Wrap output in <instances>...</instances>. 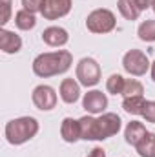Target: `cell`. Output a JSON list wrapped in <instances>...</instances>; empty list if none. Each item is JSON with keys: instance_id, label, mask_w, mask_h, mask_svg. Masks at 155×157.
<instances>
[{"instance_id": "7", "label": "cell", "mask_w": 155, "mask_h": 157, "mask_svg": "<svg viewBox=\"0 0 155 157\" xmlns=\"http://www.w3.org/2000/svg\"><path fill=\"white\" fill-rule=\"evenodd\" d=\"M122 121L117 113H102L97 119V141H104L112 135L119 133Z\"/></svg>"}, {"instance_id": "25", "label": "cell", "mask_w": 155, "mask_h": 157, "mask_svg": "<svg viewBox=\"0 0 155 157\" xmlns=\"http://www.w3.org/2000/svg\"><path fill=\"white\" fill-rule=\"evenodd\" d=\"M2 7H4V13H2V24H7L9 22V15H11V0H0Z\"/></svg>"}, {"instance_id": "20", "label": "cell", "mask_w": 155, "mask_h": 157, "mask_svg": "<svg viewBox=\"0 0 155 157\" xmlns=\"http://www.w3.org/2000/svg\"><path fill=\"white\" fill-rule=\"evenodd\" d=\"M137 35L142 42H155V20H144L139 24Z\"/></svg>"}, {"instance_id": "3", "label": "cell", "mask_w": 155, "mask_h": 157, "mask_svg": "<svg viewBox=\"0 0 155 157\" xmlns=\"http://www.w3.org/2000/svg\"><path fill=\"white\" fill-rule=\"evenodd\" d=\"M115 26H117L115 15L110 9H95L86 18V28L91 33H97V35L110 33V31L115 29Z\"/></svg>"}, {"instance_id": "22", "label": "cell", "mask_w": 155, "mask_h": 157, "mask_svg": "<svg viewBox=\"0 0 155 157\" xmlns=\"http://www.w3.org/2000/svg\"><path fill=\"white\" fill-rule=\"evenodd\" d=\"M144 93V86L137 80V78H126V84H124V91H122V97H139Z\"/></svg>"}, {"instance_id": "2", "label": "cell", "mask_w": 155, "mask_h": 157, "mask_svg": "<svg viewBox=\"0 0 155 157\" xmlns=\"http://www.w3.org/2000/svg\"><path fill=\"white\" fill-rule=\"evenodd\" d=\"M6 139L9 144H24L39 133V121L35 117H18L6 124Z\"/></svg>"}, {"instance_id": "28", "label": "cell", "mask_w": 155, "mask_h": 157, "mask_svg": "<svg viewBox=\"0 0 155 157\" xmlns=\"http://www.w3.org/2000/svg\"><path fill=\"white\" fill-rule=\"evenodd\" d=\"M152 78H153V82H155V62H152Z\"/></svg>"}, {"instance_id": "4", "label": "cell", "mask_w": 155, "mask_h": 157, "mask_svg": "<svg viewBox=\"0 0 155 157\" xmlns=\"http://www.w3.org/2000/svg\"><path fill=\"white\" fill-rule=\"evenodd\" d=\"M152 62L148 60L146 53H142L141 49H130L124 53L122 57V68L126 73L133 75V77H142L148 70H150Z\"/></svg>"}, {"instance_id": "13", "label": "cell", "mask_w": 155, "mask_h": 157, "mask_svg": "<svg viewBox=\"0 0 155 157\" xmlns=\"http://www.w3.org/2000/svg\"><path fill=\"white\" fill-rule=\"evenodd\" d=\"M60 137L66 143H77L80 139V122L71 117H66L60 124Z\"/></svg>"}, {"instance_id": "17", "label": "cell", "mask_w": 155, "mask_h": 157, "mask_svg": "<svg viewBox=\"0 0 155 157\" xmlns=\"http://www.w3.org/2000/svg\"><path fill=\"white\" fill-rule=\"evenodd\" d=\"M135 150H137V154L141 157H155V133L153 132H148L141 139V143L135 146Z\"/></svg>"}, {"instance_id": "18", "label": "cell", "mask_w": 155, "mask_h": 157, "mask_svg": "<svg viewBox=\"0 0 155 157\" xmlns=\"http://www.w3.org/2000/svg\"><path fill=\"white\" fill-rule=\"evenodd\" d=\"M117 7H119V11H120V15L126 18V20H137L139 18V15H141V9H139V6L135 4V0H119L117 2Z\"/></svg>"}, {"instance_id": "11", "label": "cell", "mask_w": 155, "mask_h": 157, "mask_svg": "<svg viewBox=\"0 0 155 157\" xmlns=\"http://www.w3.org/2000/svg\"><path fill=\"white\" fill-rule=\"evenodd\" d=\"M59 93L66 104H75L80 97V82H77L75 78H64L60 82Z\"/></svg>"}, {"instance_id": "5", "label": "cell", "mask_w": 155, "mask_h": 157, "mask_svg": "<svg viewBox=\"0 0 155 157\" xmlns=\"http://www.w3.org/2000/svg\"><path fill=\"white\" fill-rule=\"evenodd\" d=\"M77 78L80 82V86H86V88H91L95 84H99L100 80V66L95 59L91 57H84L80 59L77 64Z\"/></svg>"}, {"instance_id": "10", "label": "cell", "mask_w": 155, "mask_h": 157, "mask_svg": "<svg viewBox=\"0 0 155 157\" xmlns=\"http://www.w3.org/2000/svg\"><path fill=\"white\" fill-rule=\"evenodd\" d=\"M42 40H44L47 46H51V48H60V46L68 44L70 35H68V31H66L64 28H60V26H49V28H46V29L42 31Z\"/></svg>"}, {"instance_id": "12", "label": "cell", "mask_w": 155, "mask_h": 157, "mask_svg": "<svg viewBox=\"0 0 155 157\" xmlns=\"http://www.w3.org/2000/svg\"><path fill=\"white\" fill-rule=\"evenodd\" d=\"M0 49L4 53H18L22 49V39L7 29H0Z\"/></svg>"}, {"instance_id": "6", "label": "cell", "mask_w": 155, "mask_h": 157, "mask_svg": "<svg viewBox=\"0 0 155 157\" xmlns=\"http://www.w3.org/2000/svg\"><path fill=\"white\" fill-rule=\"evenodd\" d=\"M31 101H33V104H35L39 110L49 112V110H53V108L57 106V93H55V90H53L51 86L40 84V86H37V88L33 90Z\"/></svg>"}, {"instance_id": "26", "label": "cell", "mask_w": 155, "mask_h": 157, "mask_svg": "<svg viewBox=\"0 0 155 157\" xmlns=\"http://www.w3.org/2000/svg\"><path fill=\"white\" fill-rule=\"evenodd\" d=\"M155 0H135V4L139 6V9L141 11H144V9H148V7H152L153 6Z\"/></svg>"}, {"instance_id": "24", "label": "cell", "mask_w": 155, "mask_h": 157, "mask_svg": "<svg viewBox=\"0 0 155 157\" xmlns=\"http://www.w3.org/2000/svg\"><path fill=\"white\" fill-rule=\"evenodd\" d=\"M141 115L146 119V122H155V101H146Z\"/></svg>"}, {"instance_id": "27", "label": "cell", "mask_w": 155, "mask_h": 157, "mask_svg": "<svg viewBox=\"0 0 155 157\" xmlns=\"http://www.w3.org/2000/svg\"><path fill=\"white\" fill-rule=\"evenodd\" d=\"M88 157H106V152H104L100 146H95V148L89 152V155Z\"/></svg>"}, {"instance_id": "19", "label": "cell", "mask_w": 155, "mask_h": 157, "mask_svg": "<svg viewBox=\"0 0 155 157\" xmlns=\"http://www.w3.org/2000/svg\"><path fill=\"white\" fill-rule=\"evenodd\" d=\"M144 104H146V101H144L142 95H139V97H126V99L122 101V108H124V112L130 113V115H141Z\"/></svg>"}, {"instance_id": "14", "label": "cell", "mask_w": 155, "mask_h": 157, "mask_svg": "<svg viewBox=\"0 0 155 157\" xmlns=\"http://www.w3.org/2000/svg\"><path fill=\"white\" fill-rule=\"evenodd\" d=\"M146 133H148V130L144 128L142 122H139V121H131V122H128V126H126V130H124V139H126L128 144L137 146V144L141 143V139H142Z\"/></svg>"}, {"instance_id": "1", "label": "cell", "mask_w": 155, "mask_h": 157, "mask_svg": "<svg viewBox=\"0 0 155 157\" xmlns=\"http://www.w3.org/2000/svg\"><path fill=\"white\" fill-rule=\"evenodd\" d=\"M71 62H73V57L66 49H59V51H51V53H40L33 60V73L40 78L62 75L71 68Z\"/></svg>"}, {"instance_id": "21", "label": "cell", "mask_w": 155, "mask_h": 157, "mask_svg": "<svg viewBox=\"0 0 155 157\" xmlns=\"http://www.w3.org/2000/svg\"><path fill=\"white\" fill-rule=\"evenodd\" d=\"M124 84H126V78L122 77V75H119V73H113V75H110V78L106 80V90L112 95H122Z\"/></svg>"}, {"instance_id": "23", "label": "cell", "mask_w": 155, "mask_h": 157, "mask_svg": "<svg viewBox=\"0 0 155 157\" xmlns=\"http://www.w3.org/2000/svg\"><path fill=\"white\" fill-rule=\"evenodd\" d=\"M22 6H24V9H28L31 13H42L46 0H22Z\"/></svg>"}, {"instance_id": "9", "label": "cell", "mask_w": 155, "mask_h": 157, "mask_svg": "<svg viewBox=\"0 0 155 157\" xmlns=\"http://www.w3.org/2000/svg\"><path fill=\"white\" fill-rule=\"evenodd\" d=\"M70 11H71V0H46L42 17L46 20H57L66 17Z\"/></svg>"}, {"instance_id": "16", "label": "cell", "mask_w": 155, "mask_h": 157, "mask_svg": "<svg viewBox=\"0 0 155 157\" xmlns=\"http://www.w3.org/2000/svg\"><path fill=\"white\" fill-rule=\"evenodd\" d=\"M15 26L22 31H29L37 26V18H35V13L28 11V9H20L17 15H15Z\"/></svg>"}, {"instance_id": "8", "label": "cell", "mask_w": 155, "mask_h": 157, "mask_svg": "<svg viewBox=\"0 0 155 157\" xmlns=\"http://www.w3.org/2000/svg\"><path fill=\"white\" fill-rule=\"evenodd\" d=\"M82 108H84L88 113H91V115L102 113V112L108 108V97H106V93H102V91H99V90H91V91L84 93Z\"/></svg>"}, {"instance_id": "15", "label": "cell", "mask_w": 155, "mask_h": 157, "mask_svg": "<svg viewBox=\"0 0 155 157\" xmlns=\"http://www.w3.org/2000/svg\"><path fill=\"white\" fill-rule=\"evenodd\" d=\"M78 122H80V139L97 141V119L91 115H84L78 119Z\"/></svg>"}, {"instance_id": "29", "label": "cell", "mask_w": 155, "mask_h": 157, "mask_svg": "<svg viewBox=\"0 0 155 157\" xmlns=\"http://www.w3.org/2000/svg\"><path fill=\"white\" fill-rule=\"evenodd\" d=\"M152 9H153V13H155V2H153V6H152Z\"/></svg>"}]
</instances>
